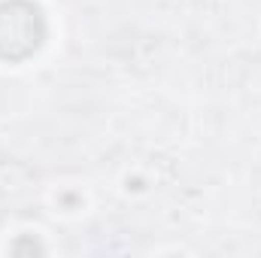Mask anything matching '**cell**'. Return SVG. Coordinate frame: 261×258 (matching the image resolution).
<instances>
[{"label":"cell","mask_w":261,"mask_h":258,"mask_svg":"<svg viewBox=\"0 0 261 258\" xmlns=\"http://www.w3.org/2000/svg\"><path fill=\"white\" fill-rule=\"evenodd\" d=\"M46 40V18L40 6L28 0L0 3V58L21 61L34 55Z\"/></svg>","instance_id":"obj_1"}]
</instances>
